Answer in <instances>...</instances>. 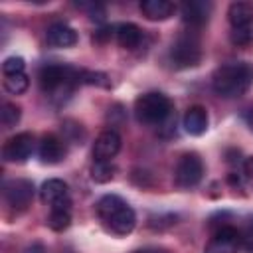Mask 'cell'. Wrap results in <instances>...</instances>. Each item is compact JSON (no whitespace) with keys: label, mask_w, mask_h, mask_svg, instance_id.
I'll list each match as a JSON object with an SVG mask.
<instances>
[{"label":"cell","mask_w":253,"mask_h":253,"mask_svg":"<svg viewBox=\"0 0 253 253\" xmlns=\"http://www.w3.org/2000/svg\"><path fill=\"white\" fill-rule=\"evenodd\" d=\"M213 91L223 99H235L249 91L253 85V65L247 61L225 63L215 69L211 77Z\"/></svg>","instance_id":"cell-1"},{"label":"cell","mask_w":253,"mask_h":253,"mask_svg":"<svg viewBox=\"0 0 253 253\" xmlns=\"http://www.w3.org/2000/svg\"><path fill=\"white\" fill-rule=\"evenodd\" d=\"M40 87L53 101H65L81 83V71L65 63H45L40 69Z\"/></svg>","instance_id":"cell-2"},{"label":"cell","mask_w":253,"mask_h":253,"mask_svg":"<svg viewBox=\"0 0 253 253\" xmlns=\"http://www.w3.org/2000/svg\"><path fill=\"white\" fill-rule=\"evenodd\" d=\"M97 215L115 235H126L136 225L134 210L117 194H107L97 202Z\"/></svg>","instance_id":"cell-3"},{"label":"cell","mask_w":253,"mask_h":253,"mask_svg":"<svg viewBox=\"0 0 253 253\" xmlns=\"http://www.w3.org/2000/svg\"><path fill=\"white\" fill-rule=\"evenodd\" d=\"M134 115L138 123L158 126L166 123L168 117L172 115V101L164 93H158V91L144 93L134 101Z\"/></svg>","instance_id":"cell-4"},{"label":"cell","mask_w":253,"mask_h":253,"mask_svg":"<svg viewBox=\"0 0 253 253\" xmlns=\"http://www.w3.org/2000/svg\"><path fill=\"white\" fill-rule=\"evenodd\" d=\"M170 59L176 67H194L202 59V43L198 34L190 28L182 32L170 47Z\"/></svg>","instance_id":"cell-5"},{"label":"cell","mask_w":253,"mask_h":253,"mask_svg":"<svg viewBox=\"0 0 253 253\" xmlns=\"http://www.w3.org/2000/svg\"><path fill=\"white\" fill-rule=\"evenodd\" d=\"M204 176V162L196 152L184 154L174 170V182L178 188H194Z\"/></svg>","instance_id":"cell-6"},{"label":"cell","mask_w":253,"mask_h":253,"mask_svg":"<svg viewBox=\"0 0 253 253\" xmlns=\"http://www.w3.org/2000/svg\"><path fill=\"white\" fill-rule=\"evenodd\" d=\"M40 198L49 208V211H53V210H71V198H69L67 184L59 178H51V180L43 182V186L40 190Z\"/></svg>","instance_id":"cell-7"},{"label":"cell","mask_w":253,"mask_h":253,"mask_svg":"<svg viewBox=\"0 0 253 253\" xmlns=\"http://www.w3.org/2000/svg\"><path fill=\"white\" fill-rule=\"evenodd\" d=\"M4 200L14 210H26L34 200V184L24 178H14L4 184Z\"/></svg>","instance_id":"cell-8"},{"label":"cell","mask_w":253,"mask_h":253,"mask_svg":"<svg viewBox=\"0 0 253 253\" xmlns=\"http://www.w3.org/2000/svg\"><path fill=\"white\" fill-rule=\"evenodd\" d=\"M34 146H36L34 134L20 132V134H16V136H12V138L6 140L4 148H2V156L8 162H26L32 156Z\"/></svg>","instance_id":"cell-9"},{"label":"cell","mask_w":253,"mask_h":253,"mask_svg":"<svg viewBox=\"0 0 253 253\" xmlns=\"http://www.w3.org/2000/svg\"><path fill=\"white\" fill-rule=\"evenodd\" d=\"M239 245H241V233L235 227L225 225L217 229L213 237L208 241L206 253H237Z\"/></svg>","instance_id":"cell-10"},{"label":"cell","mask_w":253,"mask_h":253,"mask_svg":"<svg viewBox=\"0 0 253 253\" xmlns=\"http://www.w3.org/2000/svg\"><path fill=\"white\" fill-rule=\"evenodd\" d=\"M121 150V136L117 130H103L93 144V158L101 162H111Z\"/></svg>","instance_id":"cell-11"},{"label":"cell","mask_w":253,"mask_h":253,"mask_svg":"<svg viewBox=\"0 0 253 253\" xmlns=\"http://www.w3.org/2000/svg\"><path fill=\"white\" fill-rule=\"evenodd\" d=\"M210 12H211V4L204 0H190L182 4V18L192 30L202 28L208 22Z\"/></svg>","instance_id":"cell-12"},{"label":"cell","mask_w":253,"mask_h":253,"mask_svg":"<svg viewBox=\"0 0 253 253\" xmlns=\"http://www.w3.org/2000/svg\"><path fill=\"white\" fill-rule=\"evenodd\" d=\"M45 40L51 47H71L77 43V34L71 26H67L63 22H55L47 28Z\"/></svg>","instance_id":"cell-13"},{"label":"cell","mask_w":253,"mask_h":253,"mask_svg":"<svg viewBox=\"0 0 253 253\" xmlns=\"http://www.w3.org/2000/svg\"><path fill=\"white\" fill-rule=\"evenodd\" d=\"M38 154H40V158H42L43 164H57L65 156V144L55 134H45L42 138V142H40Z\"/></svg>","instance_id":"cell-14"},{"label":"cell","mask_w":253,"mask_h":253,"mask_svg":"<svg viewBox=\"0 0 253 253\" xmlns=\"http://www.w3.org/2000/svg\"><path fill=\"white\" fill-rule=\"evenodd\" d=\"M208 121H210L208 119V111L204 107H200V105H194L184 115V130L188 134H192V136H200V134L206 132Z\"/></svg>","instance_id":"cell-15"},{"label":"cell","mask_w":253,"mask_h":253,"mask_svg":"<svg viewBox=\"0 0 253 253\" xmlns=\"http://www.w3.org/2000/svg\"><path fill=\"white\" fill-rule=\"evenodd\" d=\"M176 6L168 0H144L140 2V12L144 14V18L158 22V20H166L174 14Z\"/></svg>","instance_id":"cell-16"},{"label":"cell","mask_w":253,"mask_h":253,"mask_svg":"<svg viewBox=\"0 0 253 253\" xmlns=\"http://www.w3.org/2000/svg\"><path fill=\"white\" fill-rule=\"evenodd\" d=\"M227 18L233 30H247L253 24V8L247 2H233L227 10Z\"/></svg>","instance_id":"cell-17"},{"label":"cell","mask_w":253,"mask_h":253,"mask_svg":"<svg viewBox=\"0 0 253 253\" xmlns=\"http://www.w3.org/2000/svg\"><path fill=\"white\" fill-rule=\"evenodd\" d=\"M115 36H117L119 45L125 47V49H136L142 42V30L136 24H128V22L117 26Z\"/></svg>","instance_id":"cell-18"},{"label":"cell","mask_w":253,"mask_h":253,"mask_svg":"<svg viewBox=\"0 0 253 253\" xmlns=\"http://www.w3.org/2000/svg\"><path fill=\"white\" fill-rule=\"evenodd\" d=\"M28 85H30V79H28L26 71L24 73H14V75H4V87L12 95H22L28 89Z\"/></svg>","instance_id":"cell-19"},{"label":"cell","mask_w":253,"mask_h":253,"mask_svg":"<svg viewBox=\"0 0 253 253\" xmlns=\"http://www.w3.org/2000/svg\"><path fill=\"white\" fill-rule=\"evenodd\" d=\"M69 223H71V211L69 210H53V211H49L47 225L53 231H63V229L69 227Z\"/></svg>","instance_id":"cell-20"},{"label":"cell","mask_w":253,"mask_h":253,"mask_svg":"<svg viewBox=\"0 0 253 253\" xmlns=\"http://www.w3.org/2000/svg\"><path fill=\"white\" fill-rule=\"evenodd\" d=\"M115 174V166L111 162H101V160H95L93 166H91V178L99 184L103 182H109Z\"/></svg>","instance_id":"cell-21"},{"label":"cell","mask_w":253,"mask_h":253,"mask_svg":"<svg viewBox=\"0 0 253 253\" xmlns=\"http://www.w3.org/2000/svg\"><path fill=\"white\" fill-rule=\"evenodd\" d=\"M0 121H2L4 128L16 126V123L20 121V107H16L14 103H4L0 109Z\"/></svg>","instance_id":"cell-22"},{"label":"cell","mask_w":253,"mask_h":253,"mask_svg":"<svg viewBox=\"0 0 253 253\" xmlns=\"http://www.w3.org/2000/svg\"><path fill=\"white\" fill-rule=\"evenodd\" d=\"M26 71V61L22 57H6L2 63V73L4 75H14V73H24Z\"/></svg>","instance_id":"cell-23"},{"label":"cell","mask_w":253,"mask_h":253,"mask_svg":"<svg viewBox=\"0 0 253 253\" xmlns=\"http://www.w3.org/2000/svg\"><path fill=\"white\" fill-rule=\"evenodd\" d=\"M241 243H243V247H245L249 253H253V221L245 227V231H243V235H241Z\"/></svg>","instance_id":"cell-24"},{"label":"cell","mask_w":253,"mask_h":253,"mask_svg":"<svg viewBox=\"0 0 253 253\" xmlns=\"http://www.w3.org/2000/svg\"><path fill=\"white\" fill-rule=\"evenodd\" d=\"M115 30H117V28L107 26V28H103V30H99V32L95 34V40H97V42H105V40L113 38V32H115Z\"/></svg>","instance_id":"cell-25"},{"label":"cell","mask_w":253,"mask_h":253,"mask_svg":"<svg viewBox=\"0 0 253 253\" xmlns=\"http://www.w3.org/2000/svg\"><path fill=\"white\" fill-rule=\"evenodd\" d=\"M243 172L247 178H253V156H249L245 162H243Z\"/></svg>","instance_id":"cell-26"},{"label":"cell","mask_w":253,"mask_h":253,"mask_svg":"<svg viewBox=\"0 0 253 253\" xmlns=\"http://www.w3.org/2000/svg\"><path fill=\"white\" fill-rule=\"evenodd\" d=\"M138 253H140V251H138Z\"/></svg>","instance_id":"cell-27"}]
</instances>
